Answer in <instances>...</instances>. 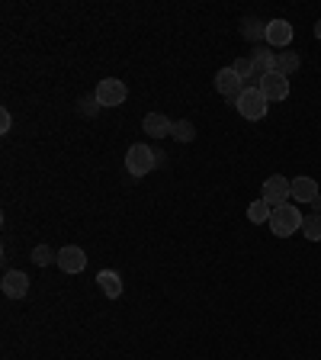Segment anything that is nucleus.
<instances>
[{"instance_id":"5","label":"nucleus","mask_w":321,"mask_h":360,"mask_svg":"<svg viewBox=\"0 0 321 360\" xmlns=\"http://www.w3.org/2000/svg\"><path fill=\"white\" fill-rule=\"evenodd\" d=\"M260 200H266L270 206H283L293 200V180L283 174H273L264 180V190H260Z\"/></svg>"},{"instance_id":"14","label":"nucleus","mask_w":321,"mask_h":360,"mask_svg":"<svg viewBox=\"0 0 321 360\" xmlns=\"http://www.w3.org/2000/svg\"><path fill=\"white\" fill-rule=\"evenodd\" d=\"M251 61H254L257 77H264V74H273L276 71V52H270V48H264V46L251 52Z\"/></svg>"},{"instance_id":"4","label":"nucleus","mask_w":321,"mask_h":360,"mask_svg":"<svg viewBox=\"0 0 321 360\" xmlns=\"http://www.w3.org/2000/svg\"><path fill=\"white\" fill-rule=\"evenodd\" d=\"M93 100H97V106H122L128 100V87L119 77H103L93 91Z\"/></svg>"},{"instance_id":"22","label":"nucleus","mask_w":321,"mask_h":360,"mask_svg":"<svg viewBox=\"0 0 321 360\" xmlns=\"http://www.w3.org/2000/svg\"><path fill=\"white\" fill-rule=\"evenodd\" d=\"M10 126H13V116L7 110H0V132H10Z\"/></svg>"},{"instance_id":"7","label":"nucleus","mask_w":321,"mask_h":360,"mask_svg":"<svg viewBox=\"0 0 321 360\" xmlns=\"http://www.w3.org/2000/svg\"><path fill=\"white\" fill-rule=\"evenodd\" d=\"M215 91H219L225 100H238L241 91H244V84H241V77L235 74V68H222V71L215 74Z\"/></svg>"},{"instance_id":"2","label":"nucleus","mask_w":321,"mask_h":360,"mask_svg":"<svg viewBox=\"0 0 321 360\" xmlns=\"http://www.w3.org/2000/svg\"><path fill=\"white\" fill-rule=\"evenodd\" d=\"M161 161V151L157 148H148V145H132L126 151V171L132 177H148L155 171V164Z\"/></svg>"},{"instance_id":"18","label":"nucleus","mask_w":321,"mask_h":360,"mask_svg":"<svg viewBox=\"0 0 321 360\" xmlns=\"http://www.w3.org/2000/svg\"><path fill=\"white\" fill-rule=\"evenodd\" d=\"M171 135H174V142H184V145H190V142L196 139V126H193L190 120H177L174 129H171Z\"/></svg>"},{"instance_id":"17","label":"nucleus","mask_w":321,"mask_h":360,"mask_svg":"<svg viewBox=\"0 0 321 360\" xmlns=\"http://www.w3.org/2000/svg\"><path fill=\"white\" fill-rule=\"evenodd\" d=\"M270 216H273V206L266 203V200H254V203L248 206V219L254 222V225H264V222H270Z\"/></svg>"},{"instance_id":"10","label":"nucleus","mask_w":321,"mask_h":360,"mask_svg":"<svg viewBox=\"0 0 321 360\" xmlns=\"http://www.w3.org/2000/svg\"><path fill=\"white\" fill-rule=\"evenodd\" d=\"M266 42L273 48H286L293 42V23L289 19H270L266 23Z\"/></svg>"},{"instance_id":"24","label":"nucleus","mask_w":321,"mask_h":360,"mask_svg":"<svg viewBox=\"0 0 321 360\" xmlns=\"http://www.w3.org/2000/svg\"><path fill=\"white\" fill-rule=\"evenodd\" d=\"M315 39H321V19L315 23Z\"/></svg>"},{"instance_id":"8","label":"nucleus","mask_w":321,"mask_h":360,"mask_svg":"<svg viewBox=\"0 0 321 360\" xmlns=\"http://www.w3.org/2000/svg\"><path fill=\"white\" fill-rule=\"evenodd\" d=\"M58 267H61L64 274H81V270L87 267V254H84V248H77V245L61 248L58 251Z\"/></svg>"},{"instance_id":"3","label":"nucleus","mask_w":321,"mask_h":360,"mask_svg":"<svg viewBox=\"0 0 321 360\" xmlns=\"http://www.w3.org/2000/svg\"><path fill=\"white\" fill-rule=\"evenodd\" d=\"M235 106H238V113L244 116V120L257 122V120H264V116H266V106H270V100L264 97V91H260V87H244V91H241V97L235 100Z\"/></svg>"},{"instance_id":"20","label":"nucleus","mask_w":321,"mask_h":360,"mask_svg":"<svg viewBox=\"0 0 321 360\" xmlns=\"http://www.w3.org/2000/svg\"><path fill=\"white\" fill-rule=\"evenodd\" d=\"M32 264H39V267L58 264V251H52L48 245H36V248H32Z\"/></svg>"},{"instance_id":"15","label":"nucleus","mask_w":321,"mask_h":360,"mask_svg":"<svg viewBox=\"0 0 321 360\" xmlns=\"http://www.w3.org/2000/svg\"><path fill=\"white\" fill-rule=\"evenodd\" d=\"M231 68H235V74L241 77V84H244V87H257V84H260V77H257L254 61H251V58H238Z\"/></svg>"},{"instance_id":"13","label":"nucleus","mask_w":321,"mask_h":360,"mask_svg":"<svg viewBox=\"0 0 321 360\" xmlns=\"http://www.w3.org/2000/svg\"><path fill=\"white\" fill-rule=\"evenodd\" d=\"M97 283H100L106 299H119L122 296V277L116 270H100V274H97Z\"/></svg>"},{"instance_id":"12","label":"nucleus","mask_w":321,"mask_h":360,"mask_svg":"<svg viewBox=\"0 0 321 360\" xmlns=\"http://www.w3.org/2000/svg\"><path fill=\"white\" fill-rule=\"evenodd\" d=\"M142 129H145L151 139H167L171 129H174V122L167 120L164 113H148L145 120H142Z\"/></svg>"},{"instance_id":"11","label":"nucleus","mask_w":321,"mask_h":360,"mask_svg":"<svg viewBox=\"0 0 321 360\" xmlns=\"http://www.w3.org/2000/svg\"><path fill=\"white\" fill-rule=\"evenodd\" d=\"M318 196V180L315 177H293V200L295 203H302V206H312V200Z\"/></svg>"},{"instance_id":"23","label":"nucleus","mask_w":321,"mask_h":360,"mask_svg":"<svg viewBox=\"0 0 321 360\" xmlns=\"http://www.w3.org/2000/svg\"><path fill=\"white\" fill-rule=\"evenodd\" d=\"M312 209H315V216H321V193L312 200Z\"/></svg>"},{"instance_id":"21","label":"nucleus","mask_w":321,"mask_h":360,"mask_svg":"<svg viewBox=\"0 0 321 360\" xmlns=\"http://www.w3.org/2000/svg\"><path fill=\"white\" fill-rule=\"evenodd\" d=\"M302 235L309 241H321V216H305L302 219Z\"/></svg>"},{"instance_id":"1","label":"nucleus","mask_w":321,"mask_h":360,"mask_svg":"<svg viewBox=\"0 0 321 360\" xmlns=\"http://www.w3.org/2000/svg\"><path fill=\"white\" fill-rule=\"evenodd\" d=\"M302 219L305 216L299 213V206L293 203H283V206H273V216H270V231H273L276 238H289L295 231H302Z\"/></svg>"},{"instance_id":"19","label":"nucleus","mask_w":321,"mask_h":360,"mask_svg":"<svg viewBox=\"0 0 321 360\" xmlns=\"http://www.w3.org/2000/svg\"><path fill=\"white\" fill-rule=\"evenodd\" d=\"M241 32H244V39H266V23L257 17H248L241 23Z\"/></svg>"},{"instance_id":"9","label":"nucleus","mask_w":321,"mask_h":360,"mask_svg":"<svg viewBox=\"0 0 321 360\" xmlns=\"http://www.w3.org/2000/svg\"><path fill=\"white\" fill-rule=\"evenodd\" d=\"M0 290H3V296H10V299H23V296L29 293V277L23 270H7L3 280H0Z\"/></svg>"},{"instance_id":"6","label":"nucleus","mask_w":321,"mask_h":360,"mask_svg":"<svg viewBox=\"0 0 321 360\" xmlns=\"http://www.w3.org/2000/svg\"><path fill=\"white\" fill-rule=\"evenodd\" d=\"M260 91H264V97L270 103H280V100H286L289 97V77H283V74H264L260 77V84H257Z\"/></svg>"},{"instance_id":"16","label":"nucleus","mask_w":321,"mask_h":360,"mask_svg":"<svg viewBox=\"0 0 321 360\" xmlns=\"http://www.w3.org/2000/svg\"><path fill=\"white\" fill-rule=\"evenodd\" d=\"M299 55L295 52H276V74H283V77H289V74L299 71Z\"/></svg>"}]
</instances>
